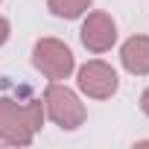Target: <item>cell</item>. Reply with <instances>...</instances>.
<instances>
[{
  "instance_id": "cell-4",
  "label": "cell",
  "mask_w": 149,
  "mask_h": 149,
  "mask_svg": "<svg viewBox=\"0 0 149 149\" xmlns=\"http://www.w3.org/2000/svg\"><path fill=\"white\" fill-rule=\"evenodd\" d=\"M123 61L129 70L134 73H143L149 70V38H134L123 47Z\"/></svg>"
},
{
  "instance_id": "cell-5",
  "label": "cell",
  "mask_w": 149,
  "mask_h": 149,
  "mask_svg": "<svg viewBox=\"0 0 149 149\" xmlns=\"http://www.w3.org/2000/svg\"><path fill=\"white\" fill-rule=\"evenodd\" d=\"M91 0H50V6L56 15H64V18H76Z\"/></svg>"
},
{
  "instance_id": "cell-1",
  "label": "cell",
  "mask_w": 149,
  "mask_h": 149,
  "mask_svg": "<svg viewBox=\"0 0 149 149\" xmlns=\"http://www.w3.org/2000/svg\"><path fill=\"white\" fill-rule=\"evenodd\" d=\"M35 64L44 67L47 73H53V76H61V73L70 70L73 58H70V50L56 44V41H44L35 47Z\"/></svg>"
},
{
  "instance_id": "cell-3",
  "label": "cell",
  "mask_w": 149,
  "mask_h": 149,
  "mask_svg": "<svg viewBox=\"0 0 149 149\" xmlns=\"http://www.w3.org/2000/svg\"><path fill=\"white\" fill-rule=\"evenodd\" d=\"M82 38H85L88 47L105 50V47L114 41V24H111L105 15H94V18H88V24H85V29H82Z\"/></svg>"
},
{
  "instance_id": "cell-2",
  "label": "cell",
  "mask_w": 149,
  "mask_h": 149,
  "mask_svg": "<svg viewBox=\"0 0 149 149\" xmlns=\"http://www.w3.org/2000/svg\"><path fill=\"white\" fill-rule=\"evenodd\" d=\"M82 88L85 91H94V94H108L117 88V76H114V70H108L105 64L94 61L82 70Z\"/></svg>"
},
{
  "instance_id": "cell-6",
  "label": "cell",
  "mask_w": 149,
  "mask_h": 149,
  "mask_svg": "<svg viewBox=\"0 0 149 149\" xmlns=\"http://www.w3.org/2000/svg\"><path fill=\"white\" fill-rule=\"evenodd\" d=\"M6 35H9V26H6V21H3V18H0V44L6 41Z\"/></svg>"
}]
</instances>
